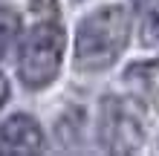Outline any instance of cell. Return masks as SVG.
I'll return each instance as SVG.
<instances>
[{"label": "cell", "instance_id": "cell-1", "mask_svg": "<svg viewBox=\"0 0 159 156\" xmlns=\"http://www.w3.org/2000/svg\"><path fill=\"white\" fill-rule=\"evenodd\" d=\"M130 38V12L125 6H104L87 15L75 35V67L84 72L107 69L119 61Z\"/></svg>", "mask_w": 159, "mask_h": 156}, {"label": "cell", "instance_id": "cell-2", "mask_svg": "<svg viewBox=\"0 0 159 156\" xmlns=\"http://www.w3.org/2000/svg\"><path fill=\"white\" fill-rule=\"evenodd\" d=\"M64 26L58 17L38 20L23 38L20 55H17V72H20L23 87L29 90H43L49 87L61 72L64 61Z\"/></svg>", "mask_w": 159, "mask_h": 156}, {"label": "cell", "instance_id": "cell-3", "mask_svg": "<svg viewBox=\"0 0 159 156\" xmlns=\"http://www.w3.org/2000/svg\"><path fill=\"white\" fill-rule=\"evenodd\" d=\"M145 139L142 113L133 101L110 96L98 107V142L110 153H133Z\"/></svg>", "mask_w": 159, "mask_h": 156}, {"label": "cell", "instance_id": "cell-4", "mask_svg": "<svg viewBox=\"0 0 159 156\" xmlns=\"http://www.w3.org/2000/svg\"><path fill=\"white\" fill-rule=\"evenodd\" d=\"M43 145V130L32 116L17 113L0 124V153L6 156H29L41 153Z\"/></svg>", "mask_w": 159, "mask_h": 156}, {"label": "cell", "instance_id": "cell-5", "mask_svg": "<svg viewBox=\"0 0 159 156\" xmlns=\"http://www.w3.org/2000/svg\"><path fill=\"white\" fill-rule=\"evenodd\" d=\"M17 32H20V17L9 6H0V58L12 49V43L17 41Z\"/></svg>", "mask_w": 159, "mask_h": 156}, {"label": "cell", "instance_id": "cell-6", "mask_svg": "<svg viewBox=\"0 0 159 156\" xmlns=\"http://www.w3.org/2000/svg\"><path fill=\"white\" fill-rule=\"evenodd\" d=\"M133 3L145 20V29H159V0H133Z\"/></svg>", "mask_w": 159, "mask_h": 156}, {"label": "cell", "instance_id": "cell-7", "mask_svg": "<svg viewBox=\"0 0 159 156\" xmlns=\"http://www.w3.org/2000/svg\"><path fill=\"white\" fill-rule=\"evenodd\" d=\"M9 96H12V93H9V81H6V75H3V72H0V110L6 107Z\"/></svg>", "mask_w": 159, "mask_h": 156}]
</instances>
